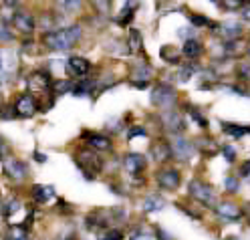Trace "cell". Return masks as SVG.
Listing matches in <instances>:
<instances>
[{
    "label": "cell",
    "instance_id": "obj_1",
    "mask_svg": "<svg viewBox=\"0 0 250 240\" xmlns=\"http://www.w3.org/2000/svg\"><path fill=\"white\" fill-rule=\"evenodd\" d=\"M83 30L79 24H73L67 28H59V30H51V33H44L42 41L46 44V49L51 51H71L77 44V41L81 39Z\"/></svg>",
    "mask_w": 250,
    "mask_h": 240
},
{
    "label": "cell",
    "instance_id": "obj_2",
    "mask_svg": "<svg viewBox=\"0 0 250 240\" xmlns=\"http://www.w3.org/2000/svg\"><path fill=\"white\" fill-rule=\"evenodd\" d=\"M75 164L79 166V170L83 172V175L87 180H93L103 172V157L99 155V152L91 150V148H83L75 153Z\"/></svg>",
    "mask_w": 250,
    "mask_h": 240
},
{
    "label": "cell",
    "instance_id": "obj_3",
    "mask_svg": "<svg viewBox=\"0 0 250 240\" xmlns=\"http://www.w3.org/2000/svg\"><path fill=\"white\" fill-rule=\"evenodd\" d=\"M26 83H28L30 95H35V97L39 99L41 111H46L44 99H46V95H51V91H53V79H51V75L46 71H35V73H30Z\"/></svg>",
    "mask_w": 250,
    "mask_h": 240
},
{
    "label": "cell",
    "instance_id": "obj_4",
    "mask_svg": "<svg viewBox=\"0 0 250 240\" xmlns=\"http://www.w3.org/2000/svg\"><path fill=\"white\" fill-rule=\"evenodd\" d=\"M188 194H190L192 200H196L198 204L206 206V208H216L218 206L216 190L204 180H192L190 186H188Z\"/></svg>",
    "mask_w": 250,
    "mask_h": 240
},
{
    "label": "cell",
    "instance_id": "obj_5",
    "mask_svg": "<svg viewBox=\"0 0 250 240\" xmlns=\"http://www.w3.org/2000/svg\"><path fill=\"white\" fill-rule=\"evenodd\" d=\"M149 99H151V105H155V107H160V109L167 111V109H174L178 95H176V91H174V87H171V85L160 83V85H155V87H153Z\"/></svg>",
    "mask_w": 250,
    "mask_h": 240
},
{
    "label": "cell",
    "instance_id": "obj_6",
    "mask_svg": "<svg viewBox=\"0 0 250 240\" xmlns=\"http://www.w3.org/2000/svg\"><path fill=\"white\" fill-rule=\"evenodd\" d=\"M2 172H4L6 178L10 182H14V184H22L28 178V166H26V162H22V159H19V157L4 159L2 162Z\"/></svg>",
    "mask_w": 250,
    "mask_h": 240
},
{
    "label": "cell",
    "instance_id": "obj_7",
    "mask_svg": "<svg viewBox=\"0 0 250 240\" xmlns=\"http://www.w3.org/2000/svg\"><path fill=\"white\" fill-rule=\"evenodd\" d=\"M12 105H14V111H17V117H22V119H28V117L37 115V111L41 109L39 99L35 97V95H30V93L19 95L17 101H14Z\"/></svg>",
    "mask_w": 250,
    "mask_h": 240
},
{
    "label": "cell",
    "instance_id": "obj_8",
    "mask_svg": "<svg viewBox=\"0 0 250 240\" xmlns=\"http://www.w3.org/2000/svg\"><path fill=\"white\" fill-rule=\"evenodd\" d=\"M155 180H158V186L166 192H176L180 188L182 175L176 168H162L158 174H155Z\"/></svg>",
    "mask_w": 250,
    "mask_h": 240
},
{
    "label": "cell",
    "instance_id": "obj_9",
    "mask_svg": "<svg viewBox=\"0 0 250 240\" xmlns=\"http://www.w3.org/2000/svg\"><path fill=\"white\" fill-rule=\"evenodd\" d=\"M17 69H19L17 55L8 49H0V83L8 81Z\"/></svg>",
    "mask_w": 250,
    "mask_h": 240
},
{
    "label": "cell",
    "instance_id": "obj_10",
    "mask_svg": "<svg viewBox=\"0 0 250 240\" xmlns=\"http://www.w3.org/2000/svg\"><path fill=\"white\" fill-rule=\"evenodd\" d=\"M162 123H164L166 130L169 133H174V135H178V133H182L186 130V121H184V117H182V113L178 109L164 111V113H162Z\"/></svg>",
    "mask_w": 250,
    "mask_h": 240
},
{
    "label": "cell",
    "instance_id": "obj_11",
    "mask_svg": "<svg viewBox=\"0 0 250 240\" xmlns=\"http://www.w3.org/2000/svg\"><path fill=\"white\" fill-rule=\"evenodd\" d=\"M83 141L87 143V148L95 150V152H109L113 148V141L111 137H107L103 133H95V131H83L81 133Z\"/></svg>",
    "mask_w": 250,
    "mask_h": 240
},
{
    "label": "cell",
    "instance_id": "obj_12",
    "mask_svg": "<svg viewBox=\"0 0 250 240\" xmlns=\"http://www.w3.org/2000/svg\"><path fill=\"white\" fill-rule=\"evenodd\" d=\"M194 150H196L194 143L180 137V135H176L174 141H171V153H174V157L180 159V162H188V159L194 155Z\"/></svg>",
    "mask_w": 250,
    "mask_h": 240
},
{
    "label": "cell",
    "instance_id": "obj_13",
    "mask_svg": "<svg viewBox=\"0 0 250 240\" xmlns=\"http://www.w3.org/2000/svg\"><path fill=\"white\" fill-rule=\"evenodd\" d=\"M12 26L19 30L21 35L28 37V35H33L35 33V19H33V14H28V12H14L12 14Z\"/></svg>",
    "mask_w": 250,
    "mask_h": 240
},
{
    "label": "cell",
    "instance_id": "obj_14",
    "mask_svg": "<svg viewBox=\"0 0 250 240\" xmlns=\"http://www.w3.org/2000/svg\"><path fill=\"white\" fill-rule=\"evenodd\" d=\"M123 168L129 175H142L147 168V159L142 153H127L123 157Z\"/></svg>",
    "mask_w": 250,
    "mask_h": 240
},
{
    "label": "cell",
    "instance_id": "obj_15",
    "mask_svg": "<svg viewBox=\"0 0 250 240\" xmlns=\"http://www.w3.org/2000/svg\"><path fill=\"white\" fill-rule=\"evenodd\" d=\"M216 214L228 220V222H240L244 218V212H242V208L238 204H234V202H220L216 206Z\"/></svg>",
    "mask_w": 250,
    "mask_h": 240
},
{
    "label": "cell",
    "instance_id": "obj_16",
    "mask_svg": "<svg viewBox=\"0 0 250 240\" xmlns=\"http://www.w3.org/2000/svg\"><path fill=\"white\" fill-rule=\"evenodd\" d=\"M149 155H151L158 164L167 162L169 157H174V153H171V143H167V141H164V139H155V141L151 143V148H149Z\"/></svg>",
    "mask_w": 250,
    "mask_h": 240
},
{
    "label": "cell",
    "instance_id": "obj_17",
    "mask_svg": "<svg viewBox=\"0 0 250 240\" xmlns=\"http://www.w3.org/2000/svg\"><path fill=\"white\" fill-rule=\"evenodd\" d=\"M149 79H151V67L147 63H142V65H137L131 73V83L139 89H146L149 85Z\"/></svg>",
    "mask_w": 250,
    "mask_h": 240
},
{
    "label": "cell",
    "instance_id": "obj_18",
    "mask_svg": "<svg viewBox=\"0 0 250 240\" xmlns=\"http://www.w3.org/2000/svg\"><path fill=\"white\" fill-rule=\"evenodd\" d=\"M67 67H69V71H71L73 75L85 79V75L91 71V63H89L85 57L73 55V57H69V61H67Z\"/></svg>",
    "mask_w": 250,
    "mask_h": 240
},
{
    "label": "cell",
    "instance_id": "obj_19",
    "mask_svg": "<svg viewBox=\"0 0 250 240\" xmlns=\"http://www.w3.org/2000/svg\"><path fill=\"white\" fill-rule=\"evenodd\" d=\"M212 30L220 33L226 41H234L242 35V24L240 22H222V24H214Z\"/></svg>",
    "mask_w": 250,
    "mask_h": 240
},
{
    "label": "cell",
    "instance_id": "obj_20",
    "mask_svg": "<svg viewBox=\"0 0 250 240\" xmlns=\"http://www.w3.org/2000/svg\"><path fill=\"white\" fill-rule=\"evenodd\" d=\"M30 196H33V200L39 204H46L51 198H55V188L37 184V186H33V190H30Z\"/></svg>",
    "mask_w": 250,
    "mask_h": 240
},
{
    "label": "cell",
    "instance_id": "obj_21",
    "mask_svg": "<svg viewBox=\"0 0 250 240\" xmlns=\"http://www.w3.org/2000/svg\"><path fill=\"white\" fill-rule=\"evenodd\" d=\"M137 4H139L137 0H127V4H125V6L119 10V14L115 17V22L121 24V26H127V24L133 21V14H135V6H137Z\"/></svg>",
    "mask_w": 250,
    "mask_h": 240
},
{
    "label": "cell",
    "instance_id": "obj_22",
    "mask_svg": "<svg viewBox=\"0 0 250 240\" xmlns=\"http://www.w3.org/2000/svg\"><path fill=\"white\" fill-rule=\"evenodd\" d=\"M222 131L234 139H238L246 133H250V125H240V123H228V121H222Z\"/></svg>",
    "mask_w": 250,
    "mask_h": 240
},
{
    "label": "cell",
    "instance_id": "obj_23",
    "mask_svg": "<svg viewBox=\"0 0 250 240\" xmlns=\"http://www.w3.org/2000/svg\"><path fill=\"white\" fill-rule=\"evenodd\" d=\"M129 240H160L158 238V228H147V226H137L131 230Z\"/></svg>",
    "mask_w": 250,
    "mask_h": 240
},
{
    "label": "cell",
    "instance_id": "obj_24",
    "mask_svg": "<svg viewBox=\"0 0 250 240\" xmlns=\"http://www.w3.org/2000/svg\"><path fill=\"white\" fill-rule=\"evenodd\" d=\"M182 53L186 57H190V59H198L202 53H204V46H202V43L196 41V39H188L182 46Z\"/></svg>",
    "mask_w": 250,
    "mask_h": 240
},
{
    "label": "cell",
    "instance_id": "obj_25",
    "mask_svg": "<svg viewBox=\"0 0 250 240\" xmlns=\"http://www.w3.org/2000/svg\"><path fill=\"white\" fill-rule=\"evenodd\" d=\"M196 150L200 152V153H204V155H214L216 152H218V143L214 141V139H210V137H200V139H196Z\"/></svg>",
    "mask_w": 250,
    "mask_h": 240
},
{
    "label": "cell",
    "instance_id": "obj_26",
    "mask_svg": "<svg viewBox=\"0 0 250 240\" xmlns=\"http://www.w3.org/2000/svg\"><path fill=\"white\" fill-rule=\"evenodd\" d=\"M160 55H162L164 61L171 63V65H178L180 59H182V51H178V46H174V44H164Z\"/></svg>",
    "mask_w": 250,
    "mask_h": 240
},
{
    "label": "cell",
    "instance_id": "obj_27",
    "mask_svg": "<svg viewBox=\"0 0 250 240\" xmlns=\"http://www.w3.org/2000/svg\"><path fill=\"white\" fill-rule=\"evenodd\" d=\"M2 240H28V230L26 224H17V226H10L4 234Z\"/></svg>",
    "mask_w": 250,
    "mask_h": 240
},
{
    "label": "cell",
    "instance_id": "obj_28",
    "mask_svg": "<svg viewBox=\"0 0 250 240\" xmlns=\"http://www.w3.org/2000/svg\"><path fill=\"white\" fill-rule=\"evenodd\" d=\"M164 206H166V200L162 198V196H147L146 200H144V210L146 212H160V210H164Z\"/></svg>",
    "mask_w": 250,
    "mask_h": 240
},
{
    "label": "cell",
    "instance_id": "obj_29",
    "mask_svg": "<svg viewBox=\"0 0 250 240\" xmlns=\"http://www.w3.org/2000/svg\"><path fill=\"white\" fill-rule=\"evenodd\" d=\"M127 43H129V53H142L144 49V41H142V35H139V30L135 28H129V37H127Z\"/></svg>",
    "mask_w": 250,
    "mask_h": 240
},
{
    "label": "cell",
    "instance_id": "obj_30",
    "mask_svg": "<svg viewBox=\"0 0 250 240\" xmlns=\"http://www.w3.org/2000/svg\"><path fill=\"white\" fill-rule=\"evenodd\" d=\"M21 200L19 198H8L6 202H2V216L4 218H12L14 214H17L21 210Z\"/></svg>",
    "mask_w": 250,
    "mask_h": 240
},
{
    "label": "cell",
    "instance_id": "obj_31",
    "mask_svg": "<svg viewBox=\"0 0 250 240\" xmlns=\"http://www.w3.org/2000/svg\"><path fill=\"white\" fill-rule=\"evenodd\" d=\"M75 83L69 81V79H59V81L53 83V95H65V93H73Z\"/></svg>",
    "mask_w": 250,
    "mask_h": 240
},
{
    "label": "cell",
    "instance_id": "obj_32",
    "mask_svg": "<svg viewBox=\"0 0 250 240\" xmlns=\"http://www.w3.org/2000/svg\"><path fill=\"white\" fill-rule=\"evenodd\" d=\"M57 4L62 8V10H69V12H75L83 4V0H57Z\"/></svg>",
    "mask_w": 250,
    "mask_h": 240
},
{
    "label": "cell",
    "instance_id": "obj_33",
    "mask_svg": "<svg viewBox=\"0 0 250 240\" xmlns=\"http://www.w3.org/2000/svg\"><path fill=\"white\" fill-rule=\"evenodd\" d=\"M99 240H123V232L117 228H107L105 232L99 234Z\"/></svg>",
    "mask_w": 250,
    "mask_h": 240
},
{
    "label": "cell",
    "instance_id": "obj_34",
    "mask_svg": "<svg viewBox=\"0 0 250 240\" xmlns=\"http://www.w3.org/2000/svg\"><path fill=\"white\" fill-rule=\"evenodd\" d=\"M224 186H226V192H230V194H236V192L240 190V180L236 178V175H228V178L224 180Z\"/></svg>",
    "mask_w": 250,
    "mask_h": 240
},
{
    "label": "cell",
    "instance_id": "obj_35",
    "mask_svg": "<svg viewBox=\"0 0 250 240\" xmlns=\"http://www.w3.org/2000/svg\"><path fill=\"white\" fill-rule=\"evenodd\" d=\"M188 111H190V115H192V119L202 127V130H206V127H208V119L204 117V115H202L200 113V111L196 109V107H190V109H188Z\"/></svg>",
    "mask_w": 250,
    "mask_h": 240
},
{
    "label": "cell",
    "instance_id": "obj_36",
    "mask_svg": "<svg viewBox=\"0 0 250 240\" xmlns=\"http://www.w3.org/2000/svg\"><path fill=\"white\" fill-rule=\"evenodd\" d=\"M222 4L228 10H238V8H244L248 4V0H222Z\"/></svg>",
    "mask_w": 250,
    "mask_h": 240
},
{
    "label": "cell",
    "instance_id": "obj_37",
    "mask_svg": "<svg viewBox=\"0 0 250 240\" xmlns=\"http://www.w3.org/2000/svg\"><path fill=\"white\" fill-rule=\"evenodd\" d=\"M238 77L244 81H250V61H242L238 65Z\"/></svg>",
    "mask_w": 250,
    "mask_h": 240
},
{
    "label": "cell",
    "instance_id": "obj_38",
    "mask_svg": "<svg viewBox=\"0 0 250 240\" xmlns=\"http://www.w3.org/2000/svg\"><path fill=\"white\" fill-rule=\"evenodd\" d=\"M14 117H17V111H14V105L0 107V119H14Z\"/></svg>",
    "mask_w": 250,
    "mask_h": 240
},
{
    "label": "cell",
    "instance_id": "obj_39",
    "mask_svg": "<svg viewBox=\"0 0 250 240\" xmlns=\"http://www.w3.org/2000/svg\"><path fill=\"white\" fill-rule=\"evenodd\" d=\"M190 21L194 22V26H214L206 17H202V14H192Z\"/></svg>",
    "mask_w": 250,
    "mask_h": 240
},
{
    "label": "cell",
    "instance_id": "obj_40",
    "mask_svg": "<svg viewBox=\"0 0 250 240\" xmlns=\"http://www.w3.org/2000/svg\"><path fill=\"white\" fill-rule=\"evenodd\" d=\"M8 152H10V148H8V143H6V139L0 135V159H8Z\"/></svg>",
    "mask_w": 250,
    "mask_h": 240
},
{
    "label": "cell",
    "instance_id": "obj_41",
    "mask_svg": "<svg viewBox=\"0 0 250 240\" xmlns=\"http://www.w3.org/2000/svg\"><path fill=\"white\" fill-rule=\"evenodd\" d=\"M12 33H10V28L6 26V24H2L0 26V43H6V41H12Z\"/></svg>",
    "mask_w": 250,
    "mask_h": 240
},
{
    "label": "cell",
    "instance_id": "obj_42",
    "mask_svg": "<svg viewBox=\"0 0 250 240\" xmlns=\"http://www.w3.org/2000/svg\"><path fill=\"white\" fill-rule=\"evenodd\" d=\"M222 153L226 157V162H234V159H236V150H234L232 146H224L222 148Z\"/></svg>",
    "mask_w": 250,
    "mask_h": 240
},
{
    "label": "cell",
    "instance_id": "obj_43",
    "mask_svg": "<svg viewBox=\"0 0 250 240\" xmlns=\"http://www.w3.org/2000/svg\"><path fill=\"white\" fill-rule=\"evenodd\" d=\"M137 135H147V131L144 130V127H139V125H133L131 130L127 131V137H129V139H133V137H137Z\"/></svg>",
    "mask_w": 250,
    "mask_h": 240
},
{
    "label": "cell",
    "instance_id": "obj_44",
    "mask_svg": "<svg viewBox=\"0 0 250 240\" xmlns=\"http://www.w3.org/2000/svg\"><path fill=\"white\" fill-rule=\"evenodd\" d=\"M95 4L101 12H109V4H111V0H95Z\"/></svg>",
    "mask_w": 250,
    "mask_h": 240
},
{
    "label": "cell",
    "instance_id": "obj_45",
    "mask_svg": "<svg viewBox=\"0 0 250 240\" xmlns=\"http://www.w3.org/2000/svg\"><path fill=\"white\" fill-rule=\"evenodd\" d=\"M240 174L244 175V178H248V175H250V159H246V162L242 164V168H240Z\"/></svg>",
    "mask_w": 250,
    "mask_h": 240
},
{
    "label": "cell",
    "instance_id": "obj_46",
    "mask_svg": "<svg viewBox=\"0 0 250 240\" xmlns=\"http://www.w3.org/2000/svg\"><path fill=\"white\" fill-rule=\"evenodd\" d=\"M242 17H244L246 21H250V4H246V6L242 8Z\"/></svg>",
    "mask_w": 250,
    "mask_h": 240
},
{
    "label": "cell",
    "instance_id": "obj_47",
    "mask_svg": "<svg viewBox=\"0 0 250 240\" xmlns=\"http://www.w3.org/2000/svg\"><path fill=\"white\" fill-rule=\"evenodd\" d=\"M2 2H4L6 6H17V4L21 2V0H2Z\"/></svg>",
    "mask_w": 250,
    "mask_h": 240
},
{
    "label": "cell",
    "instance_id": "obj_48",
    "mask_svg": "<svg viewBox=\"0 0 250 240\" xmlns=\"http://www.w3.org/2000/svg\"><path fill=\"white\" fill-rule=\"evenodd\" d=\"M35 159L42 164V162H44V155H42V153H39V152H35Z\"/></svg>",
    "mask_w": 250,
    "mask_h": 240
},
{
    "label": "cell",
    "instance_id": "obj_49",
    "mask_svg": "<svg viewBox=\"0 0 250 240\" xmlns=\"http://www.w3.org/2000/svg\"><path fill=\"white\" fill-rule=\"evenodd\" d=\"M65 240H77V238H65Z\"/></svg>",
    "mask_w": 250,
    "mask_h": 240
},
{
    "label": "cell",
    "instance_id": "obj_50",
    "mask_svg": "<svg viewBox=\"0 0 250 240\" xmlns=\"http://www.w3.org/2000/svg\"><path fill=\"white\" fill-rule=\"evenodd\" d=\"M230 238H232V240H236V236H230Z\"/></svg>",
    "mask_w": 250,
    "mask_h": 240
},
{
    "label": "cell",
    "instance_id": "obj_51",
    "mask_svg": "<svg viewBox=\"0 0 250 240\" xmlns=\"http://www.w3.org/2000/svg\"><path fill=\"white\" fill-rule=\"evenodd\" d=\"M246 53H248V57H250V49H248V51H246Z\"/></svg>",
    "mask_w": 250,
    "mask_h": 240
},
{
    "label": "cell",
    "instance_id": "obj_52",
    "mask_svg": "<svg viewBox=\"0 0 250 240\" xmlns=\"http://www.w3.org/2000/svg\"><path fill=\"white\" fill-rule=\"evenodd\" d=\"M0 101H2V95H0Z\"/></svg>",
    "mask_w": 250,
    "mask_h": 240
}]
</instances>
